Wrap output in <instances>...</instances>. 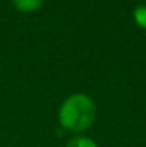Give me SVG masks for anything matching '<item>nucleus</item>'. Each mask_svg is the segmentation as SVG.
<instances>
[{
    "instance_id": "obj_1",
    "label": "nucleus",
    "mask_w": 146,
    "mask_h": 147,
    "mask_svg": "<svg viewBox=\"0 0 146 147\" xmlns=\"http://www.w3.org/2000/svg\"><path fill=\"white\" fill-rule=\"evenodd\" d=\"M95 117V103L83 93H75L69 96L59 110L60 124L70 131H85L93 124Z\"/></svg>"
},
{
    "instance_id": "obj_2",
    "label": "nucleus",
    "mask_w": 146,
    "mask_h": 147,
    "mask_svg": "<svg viewBox=\"0 0 146 147\" xmlns=\"http://www.w3.org/2000/svg\"><path fill=\"white\" fill-rule=\"evenodd\" d=\"M45 0H13V4L16 6L17 10L20 11H35L37 10L42 4H43Z\"/></svg>"
},
{
    "instance_id": "obj_3",
    "label": "nucleus",
    "mask_w": 146,
    "mask_h": 147,
    "mask_svg": "<svg viewBox=\"0 0 146 147\" xmlns=\"http://www.w3.org/2000/svg\"><path fill=\"white\" fill-rule=\"evenodd\" d=\"M66 147H97V144L89 137H85V136H77V137H73L67 142Z\"/></svg>"
},
{
    "instance_id": "obj_4",
    "label": "nucleus",
    "mask_w": 146,
    "mask_h": 147,
    "mask_svg": "<svg viewBox=\"0 0 146 147\" xmlns=\"http://www.w3.org/2000/svg\"><path fill=\"white\" fill-rule=\"evenodd\" d=\"M133 17H135V22L141 27L146 29V6H143V4L136 6L133 10Z\"/></svg>"
}]
</instances>
